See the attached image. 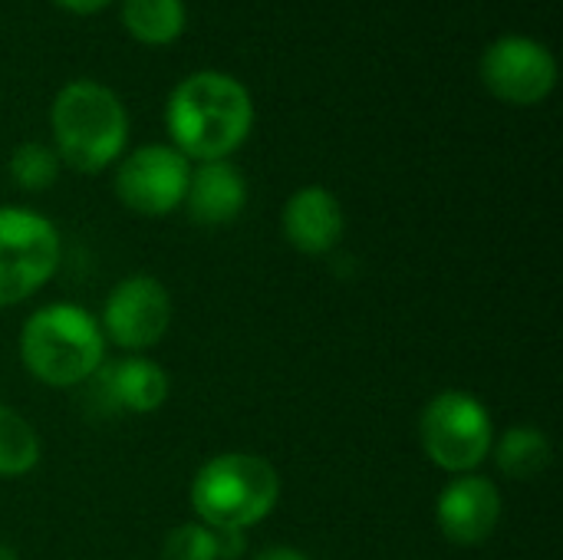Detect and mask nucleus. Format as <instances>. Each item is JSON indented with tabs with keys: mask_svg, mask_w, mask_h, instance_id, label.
<instances>
[{
	"mask_svg": "<svg viewBox=\"0 0 563 560\" xmlns=\"http://www.w3.org/2000/svg\"><path fill=\"white\" fill-rule=\"evenodd\" d=\"M172 145L191 162L231 158L254 129V99L228 73L201 69L185 76L165 106Z\"/></svg>",
	"mask_w": 563,
	"mask_h": 560,
	"instance_id": "nucleus-1",
	"label": "nucleus"
},
{
	"mask_svg": "<svg viewBox=\"0 0 563 560\" xmlns=\"http://www.w3.org/2000/svg\"><path fill=\"white\" fill-rule=\"evenodd\" d=\"M106 347L99 320L79 304H46L20 330L23 370L53 389L86 386L106 363Z\"/></svg>",
	"mask_w": 563,
	"mask_h": 560,
	"instance_id": "nucleus-2",
	"label": "nucleus"
},
{
	"mask_svg": "<svg viewBox=\"0 0 563 560\" xmlns=\"http://www.w3.org/2000/svg\"><path fill=\"white\" fill-rule=\"evenodd\" d=\"M49 129L59 162L73 172L96 175L122 155L129 142V112L109 86L76 79L56 92Z\"/></svg>",
	"mask_w": 563,
	"mask_h": 560,
	"instance_id": "nucleus-3",
	"label": "nucleus"
},
{
	"mask_svg": "<svg viewBox=\"0 0 563 560\" xmlns=\"http://www.w3.org/2000/svg\"><path fill=\"white\" fill-rule=\"evenodd\" d=\"M188 498L205 528L244 535L277 508L280 475L264 455L221 452L195 472Z\"/></svg>",
	"mask_w": 563,
	"mask_h": 560,
	"instance_id": "nucleus-4",
	"label": "nucleus"
},
{
	"mask_svg": "<svg viewBox=\"0 0 563 560\" xmlns=\"http://www.w3.org/2000/svg\"><path fill=\"white\" fill-rule=\"evenodd\" d=\"M419 442L426 459L442 472L472 475L492 459L495 422L478 396L442 389L419 413Z\"/></svg>",
	"mask_w": 563,
	"mask_h": 560,
	"instance_id": "nucleus-5",
	"label": "nucleus"
},
{
	"mask_svg": "<svg viewBox=\"0 0 563 560\" xmlns=\"http://www.w3.org/2000/svg\"><path fill=\"white\" fill-rule=\"evenodd\" d=\"M63 241L49 218L33 208H0V307L30 300L53 281Z\"/></svg>",
	"mask_w": 563,
	"mask_h": 560,
	"instance_id": "nucleus-6",
	"label": "nucleus"
},
{
	"mask_svg": "<svg viewBox=\"0 0 563 560\" xmlns=\"http://www.w3.org/2000/svg\"><path fill=\"white\" fill-rule=\"evenodd\" d=\"M172 314L175 307L168 287L152 274H132L109 290L96 320L106 343L119 347L122 353H148L165 340Z\"/></svg>",
	"mask_w": 563,
	"mask_h": 560,
	"instance_id": "nucleus-7",
	"label": "nucleus"
},
{
	"mask_svg": "<svg viewBox=\"0 0 563 560\" xmlns=\"http://www.w3.org/2000/svg\"><path fill=\"white\" fill-rule=\"evenodd\" d=\"M191 162L175 145H142L125 155L115 168L119 201L142 218H165L185 205Z\"/></svg>",
	"mask_w": 563,
	"mask_h": 560,
	"instance_id": "nucleus-8",
	"label": "nucleus"
},
{
	"mask_svg": "<svg viewBox=\"0 0 563 560\" xmlns=\"http://www.w3.org/2000/svg\"><path fill=\"white\" fill-rule=\"evenodd\" d=\"M482 79L488 92L511 106H538L558 86L554 53L531 36H498L482 56Z\"/></svg>",
	"mask_w": 563,
	"mask_h": 560,
	"instance_id": "nucleus-9",
	"label": "nucleus"
},
{
	"mask_svg": "<svg viewBox=\"0 0 563 560\" xmlns=\"http://www.w3.org/2000/svg\"><path fill=\"white\" fill-rule=\"evenodd\" d=\"M501 492L492 479L472 472V475H455L435 502V525L445 541L459 548H475L485 545L498 525H501Z\"/></svg>",
	"mask_w": 563,
	"mask_h": 560,
	"instance_id": "nucleus-10",
	"label": "nucleus"
},
{
	"mask_svg": "<svg viewBox=\"0 0 563 560\" xmlns=\"http://www.w3.org/2000/svg\"><path fill=\"white\" fill-rule=\"evenodd\" d=\"M112 413H135L148 416L168 403V373L145 353H122L119 360H106L99 373L86 383Z\"/></svg>",
	"mask_w": 563,
	"mask_h": 560,
	"instance_id": "nucleus-11",
	"label": "nucleus"
},
{
	"mask_svg": "<svg viewBox=\"0 0 563 560\" xmlns=\"http://www.w3.org/2000/svg\"><path fill=\"white\" fill-rule=\"evenodd\" d=\"M280 224H284V238L294 251H300L307 257H323L343 241L346 215H343L340 198L330 188L307 185L287 198Z\"/></svg>",
	"mask_w": 563,
	"mask_h": 560,
	"instance_id": "nucleus-12",
	"label": "nucleus"
},
{
	"mask_svg": "<svg viewBox=\"0 0 563 560\" xmlns=\"http://www.w3.org/2000/svg\"><path fill=\"white\" fill-rule=\"evenodd\" d=\"M247 205V182L241 168L228 158L221 162H201L191 168L188 191H185V211L201 228H221L231 224Z\"/></svg>",
	"mask_w": 563,
	"mask_h": 560,
	"instance_id": "nucleus-13",
	"label": "nucleus"
},
{
	"mask_svg": "<svg viewBox=\"0 0 563 560\" xmlns=\"http://www.w3.org/2000/svg\"><path fill=\"white\" fill-rule=\"evenodd\" d=\"M492 455L505 479L531 482L548 472V465L554 459V446H551L548 432L538 426H511L508 432H501L495 439Z\"/></svg>",
	"mask_w": 563,
	"mask_h": 560,
	"instance_id": "nucleus-14",
	"label": "nucleus"
},
{
	"mask_svg": "<svg viewBox=\"0 0 563 560\" xmlns=\"http://www.w3.org/2000/svg\"><path fill=\"white\" fill-rule=\"evenodd\" d=\"M125 30L145 46H168L185 30L181 0H122Z\"/></svg>",
	"mask_w": 563,
	"mask_h": 560,
	"instance_id": "nucleus-15",
	"label": "nucleus"
},
{
	"mask_svg": "<svg viewBox=\"0 0 563 560\" xmlns=\"http://www.w3.org/2000/svg\"><path fill=\"white\" fill-rule=\"evenodd\" d=\"M36 429L10 406H0V479H23L40 465Z\"/></svg>",
	"mask_w": 563,
	"mask_h": 560,
	"instance_id": "nucleus-16",
	"label": "nucleus"
},
{
	"mask_svg": "<svg viewBox=\"0 0 563 560\" xmlns=\"http://www.w3.org/2000/svg\"><path fill=\"white\" fill-rule=\"evenodd\" d=\"M59 155L53 152V145H43V142H23L13 149L10 155V178L16 182L20 191H46L56 185L59 178Z\"/></svg>",
	"mask_w": 563,
	"mask_h": 560,
	"instance_id": "nucleus-17",
	"label": "nucleus"
},
{
	"mask_svg": "<svg viewBox=\"0 0 563 560\" xmlns=\"http://www.w3.org/2000/svg\"><path fill=\"white\" fill-rule=\"evenodd\" d=\"M162 560H221V535L201 521H185L168 531Z\"/></svg>",
	"mask_w": 563,
	"mask_h": 560,
	"instance_id": "nucleus-18",
	"label": "nucleus"
},
{
	"mask_svg": "<svg viewBox=\"0 0 563 560\" xmlns=\"http://www.w3.org/2000/svg\"><path fill=\"white\" fill-rule=\"evenodd\" d=\"M63 10H69V13H99V10H106L112 0H56Z\"/></svg>",
	"mask_w": 563,
	"mask_h": 560,
	"instance_id": "nucleus-19",
	"label": "nucleus"
},
{
	"mask_svg": "<svg viewBox=\"0 0 563 560\" xmlns=\"http://www.w3.org/2000/svg\"><path fill=\"white\" fill-rule=\"evenodd\" d=\"M254 560H310L303 551H297V548H287V545H280V548H267V551H261Z\"/></svg>",
	"mask_w": 563,
	"mask_h": 560,
	"instance_id": "nucleus-20",
	"label": "nucleus"
},
{
	"mask_svg": "<svg viewBox=\"0 0 563 560\" xmlns=\"http://www.w3.org/2000/svg\"><path fill=\"white\" fill-rule=\"evenodd\" d=\"M0 560H20V558H16V551H13L10 545H3V541H0Z\"/></svg>",
	"mask_w": 563,
	"mask_h": 560,
	"instance_id": "nucleus-21",
	"label": "nucleus"
}]
</instances>
